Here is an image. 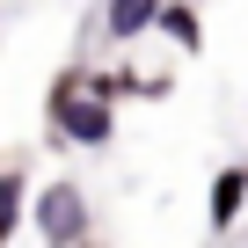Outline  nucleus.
I'll list each match as a JSON object with an SVG mask.
<instances>
[{"mask_svg": "<svg viewBox=\"0 0 248 248\" xmlns=\"http://www.w3.org/2000/svg\"><path fill=\"white\" fill-rule=\"evenodd\" d=\"M37 226H44V241H59V248L80 241V197H73V190H51V197L37 204Z\"/></svg>", "mask_w": 248, "mask_h": 248, "instance_id": "nucleus-1", "label": "nucleus"}, {"mask_svg": "<svg viewBox=\"0 0 248 248\" xmlns=\"http://www.w3.org/2000/svg\"><path fill=\"white\" fill-rule=\"evenodd\" d=\"M59 124H66L73 139H88V146L109 139V109H102V102H73V95H59Z\"/></svg>", "mask_w": 248, "mask_h": 248, "instance_id": "nucleus-2", "label": "nucleus"}, {"mask_svg": "<svg viewBox=\"0 0 248 248\" xmlns=\"http://www.w3.org/2000/svg\"><path fill=\"white\" fill-rule=\"evenodd\" d=\"M146 22H161V0H109V37H139Z\"/></svg>", "mask_w": 248, "mask_h": 248, "instance_id": "nucleus-3", "label": "nucleus"}, {"mask_svg": "<svg viewBox=\"0 0 248 248\" xmlns=\"http://www.w3.org/2000/svg\"><path fill=\"white\" fill-rule=\"evenodd\" d=\"M241 197H248V175H241V168H226V175L212 183V226H226V219L241 212Z\"/></svg>", "mask_w": 248, "mask_h": 248, "instance_id": "nucleus-4", "label": "nucleus"}, {"mask_svg": "<svg viewBox=\"0 0 248 248\" xmlns=\"http://www.w3.org/2000/svg\"><path fill=\"white\" fill-rule=\"evenodd\" d=\"M161 30H168L175 44H197V15H190V8H161Z\"/></svg>", "mask_w": 248, "mask_h": 248, "instance_id": "nucleus-5", "label": "nucleus"}, {"mask_svg": "<svg viewBox=\"0 0 248 248\" xmlns=\"http://www.w3.org/2000/svg\"><path fill=\"white\" fill-rule=\"evenodd\" d=\"M15 197H22V183H0V241H8V226H15Z\"/></svg>", "mask_w": 248, "mask_h": 248, "instance_id": "nucleus-6", "label": "nucleus"}]
</instances>
